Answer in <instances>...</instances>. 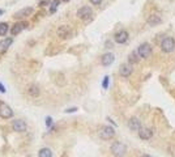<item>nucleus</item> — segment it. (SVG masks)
Here are the masks:
<instances>
[{"label":"nucleus","instance_id":"nucleus-1","mask_svg":"<svg viewBox=\"0 0 175 157\" xmlns=\"http://www.w3.org/2000/svg\"><path fill=\"white\" fill-rule=\"evenodd\" d=\"M110 151L113 153V156H115V157H124L126 153H127V147H126L124 143H122V141H114V143L111 144Z\"/></svg>","mask_w":175,"mask_h":157},{"label":"nucleus","instance_id":"nucleus-2","mask_svg":"<svg viewBox=\"0 0 175 157\" xmlns=\"http://www.w3.org/2000/svg\"><path fill=\"white\" fill-rule=\"evenodd\" d=\"M98 136L102 140H111L115 136V130L111 126H101L98 130Z\"/></svg>","mask_w":175,"mask_h":157},{"label":"nucleus","instance_id":"nucleus-3","mask_svg":"<svg viewBox=\"0 0 175 157\" xmlns=\"http://www.w3.org/2000/svg\"><path fill=\"white\" fill-rule=\"evenodd\" d=\"M161 50L166 54H170L175 50V39L173 37H166L161 42Z\"/></svg>","mask_w":175,"mask_h":157},{"label":"nucleus","instance_id":"nucleus-4","mask_svg":"<svg viewBox=\"0 0 175 157\" xmlns=\"http://www.w3.org/2000/svg\"><path fill=\"white\" fill-rule=\"evenodd\" d=\"M136 51H137L138 56L142 58V59H145V58H149L150 55H152L153 49H152V46H150L148 42H144V43H141V45L137 47Z\"/></svg>","mask_w":175,"mask_h":157},{"label":"nucleus","instance_id":"nucleus-5","mask_svg":"<svg viewBox=\"0 0 175 157\" xmlns=\"http://www.w3.org/2000/svg\"><path fill=\"white\" fill-rule=\"evenodd\" d=\"M0 117H2L3 119H9V118L13 117V110H12L7 104L0 102Z\"/></svg>","mask_w":175,"mask_h":157},{"label":"nucleus","instance_id":"nucleus-6","mask_svg":"<svg viewBox=\"0 0 175 157\" xmlns=\"http://www.w3.org/2000/svg\"><path fill=\"white\" fill-rule=\"evenodd\" d=\"M91 16H93V11H91V8L90 7H81L80 9L77 11V17L78 18H81V20H89Z\"/></svg>","mask_w":175,"mask_h":157},{"label":"nucleus","instance_id":"nucleus-7","mask_svg":"<svg viewBox=\"0 0 175 157\" xmlns=\"http://www.w3.org/2000/svg\"><path fill=\"white\" fill-rule=\"evenodd\" d=\"M114 41L119 43V45H123V43H126L128 41V31L127 30H120L118 31L116 34L114 35Z\"/></svg>","mask_w":175,"mask_h":157},{"label":"nucleus","instance_id":"nucleus-8","mask_svg":"<svg viewBox=\"0 0 175 157\" xmlns=\"http://www.w3.org/2000/svg\"><path fill=\"white\" fill-rule=\"evenodd\" d=\"M138 137L141 140H150L153 137V130L148 127H141L138 131Z\"/></svg>","mask_w":175,"mask_h":157},{"label":"nucleus","instance_id":"nucleus-9","mask_svg":"<svg viewBox=\"0 0 175 157\" xmlns=\"http://www.w3.org/2000/svg\"><path fill=\"white\" fill-rule=\"evenodd\" d=\"M128 128L131 130V131H140V128H141V122L138 118L136 117H132V118H129V120H128Z\"/></svg>","mask_w":175,"mask_h":157},{"label":"nucleus","instance_id":"nucleus-10","mask_svg":"<svg viewBox=\"0 0 175 157\" xmlns=\"http://www.w3.org/2000/svg\"><path fill=\"white\" fill-rule=\"evenodd\" d=\"M119 73H120V76H123V77L131 76V73H132V66H131L129 63H123V64L119 67Z\"/></svg>","mask_w":175,"mask_h":157},{"label":"nucleus","instance_id":"nucleus-11","mask_svg":"<svg viewBox=\"0 0 175 157\" xmlns=\"http://www.w3.org/2000/svg\"><path fill=\"white\" fill-rule=\"evenodd\" d=\"M12 127H13V130L17 132H25L27 126L22 119H16V120H13V123H12Z\"/></svg>","mask_w":175,"mask_h":157},{"label":"nucleus","instance_id":"nucleus-12","mask_svg":"<svg viewBox=\"0 0 175 157\" xmlns=\"http://www.w3.org/2000/svg\"><path fill=\"white\" fill-rule=\"evenodd\" d=\"M56 34H58L60 38H69V37H71V34H72V30H71V27H69V26L63 25V26H60V27L58 29Z\"/></svg>","mask_w":175,"mask_h":157},{"label":"nucleus","instance_id":"nucleus-13","mask_svg":"<svg viewBox=\"0 0 175 157\" xmlns=\"http://www.w3.org/2000/svg\"><path fill=\"white\" fill-rule=\"evenodd\" d=\"M114 60H115V56H114V54H111V53L103 54L102 58H101V63H102V66H105V67L113 64Z\"/></svg>","mask_w":175,"mask_h":157},{"label":"nucleus","instance_id":"nucleus-14","mask_svg":"<svg viewBox=\"0 0 175 157\" xmlns=\"http://www.w3.org/2000/svg\"><path fill=\"white\" fill-rule=\"evenodd\" d=\"M146 22H148V25L150 26H157V25H160V24L162 22V18H161V16L160 14H150L148 20H146Z\"/></svg>","mask_w":175,"mask_h":157},{"label":"nucleus","instance_id":"nucleus-15","mask_svg":"<svg viewBox=\"0 0 175 157\" xmlns=\"http://www.w3.org/2000/svg\"><path fill=\"white\" fill-rule=\"evenodd\" d=\"M33 8L31 7H26V8H22V9H20L18 12H16L14 13V17L16 18H21V17H25V16H29L33 13Z\"/></svg>","mask_w":175,"mask_h":157},{"label":"nucleus","instance_id":"nucleus-16","mask_svg":"<svg viewBox=\"0 0 175 157\" xmlns=\"http://www.w3.org/2000/svg\"><path fill=\"white\" fill-rule=\"evenodd\" d=\"M26 26V24L25 22H17V24H14V26L12 27V30H11V33H12V35H17V34H20L21 31L24 30V27Z\"/></svg>","mask_w":175,"mask_h":157},{"label":"nucleus","instance_id":"nucleus-17","mask_svg":"<svg viewBox=\"0 0 175 157\" xmlns=\"http://www.w3.org/2000/svg\"><path fill=\"white\" fill-rule=\"evenodd\" d=\"M140 56H138L137 51H132V53H129L128 55V63L129 64H136V63L140 62Z\"/></svg>","mask_w":175,"mask_h":157},{"label":"nucleus","instance_id":"nucleus-18","mask_svg":"<svg viewBox=\"0 0 175 157\" xmlns=\"http://www.w3.org/2000/svg\"><path fill=\"white\" fill-rule=\"evenodd\" d=\"M12 42H13V38H5L4 41H2L0 42V51H7L8 50V47H9L11 45H12Z\"/></svg>","mask_w":175,"mask_h":157},{"label":"nucleus","instance_id":"nucleus-19","mask_svg":"<svg viewBox=\"0 0 175 157\" xmlns=\"http://www.w3.org/2000/svg\"><path fill=\"white\" fill-rule=\"evenodd\" d=\"M27 93H29L31 97H38L39 96V88H38V85L31 84L29 86V89H27Z\"/></svg>","mask_w":175,"mask_h":157},{"label":"nucleus","instance_id":"nucleus-20","mask_svg":"<svg viewBox=\"0 0 175 157\" xmlns=\"http://www.w3.org/2000/svg\"><path fill=\"white\" fill-rule=\"evenodd\" d=\"M38 157H52V152L50 148H41L38 152Z\"/></svg>","mask_w":175,"mask_h":157},{"label":"nucleus","instance_id":"nucleus-21","mask_svg":"<svg viewBox=\"0 0 175 157\" xmlns=\"http://www.w3.org/2000/svg\"><path fill=\"white\" fill-rule=\"evenodd\" d=\"M59 4H60V0H54L52 3H51V7H50V13H55L59 7Z\"/></svg>","mask_w":175,"mask_h":157},{"label":"nucleus","instance_id":"nucleus-22","mask_svg":"<svg viewBox=\"0 0 175 157\" xmlns=\"http://www.w3.org/2000/svg\"><path fill=\"white\" fill-rule=\"evenodd\" d=\"M8 33V24L0 22V35H5Z\"/></svg>","mask_w":175,"mask_h":157},{"label":"nucleus","instance_id":"nucleus-23","mask_svg":"<svg viewBox=\"0 0 175 157\" xmlns=\"http://www.w3.org/2000/svg\"><path fill=\"white\" fill-rule=\"evenodd\" d=\"M109 81H110V77H109V76H105V77H103V81H102V88H103V89H107V88H109Z\"/></svg>","mask_w":175,"mask_h":157},{"label":"nucleus","instance_id":"nucleus-24","mask_svg":"<svg viewBox=\"0 0 175 157\" xmlns=\"http://www.w3.org/2000/svg\"><path fill=\"white\" fill-rule=\"evenodd\" d=\"M51 123H52V118H51V117H46V126H47V127H50Z\"/></svg>","mask_w":175,"mask_h":157},{"label":"nucleus","instance_id":"nucleus-25","mask_svg":"<svg viewBox=\"0 0 175 157\" xmlns=\"http://www.w3.org/2000/svg\"><path fill=\"white\" fill-rule=\"evenodd\" d=\"M90 3L93 4V5H99V4L102 3V0H90Z\"/></svg>","mask_w":175,"mask_h":157},{"label":"nucleus","instance_id":"nucleus-26","mask_svg":"<svg viewBox=\"0 0 175 157\" xmlns=\"http://www.w3.org/2000/svg\"><path fill=\"white\" fill-rule=\"evenodd\" d=\"M75 111H77V107H69L65 110V113H75Z\"/></svg>","mask_w":175,"mask_h":157},{"label":"nucleus","instance_id":"nucleus-27","mask_svg":"<svg viewBox=\"0 0 175 157\" xmlns=\"http://www.w3.org/2000/svg\"><path fill=\"white\" fill-rule=\"evenodd\" d=\"M0 92H2V93H5V92H7L5 86H4V85L2 84V82H0Z\"/></svg>","mask_w":175,"mask_h":157},{"label":"nucleus","instance_id":"nucleus-28","mask_svg":"<svg viewBox=\"0 0 175 157\" xmlns=\"http://www.w3.org/2000/svg\"><path fill=\"white\" fill-rule=\"evenodd\" d=\"M49 3H50V0H41V2H39V5H45V4L47 5Z\"/></svg>","mask_w":175,"mask_h":157},{"label":"nucleus","instance_id":"nucleus-29","mask_svg":"<svg viewBox=\"0 0 175 157\" xmlns=\"http://www.w3.org/2000/svg\"><path fill=\"white\" fill-rule=\"evenodd\" d=\"M106 46H107V49H109V47H113V43H111V42H106Z\"/></svg>","mask_w":175,"mask_h":157},{"label":"nucleus","instance_id":"nucleus-30","mask_svg":"<svg viewBox=\"0 0 175 157\" xmlns=\"http://www.w3.org/2000/svg\"><path fill=\"white\" fill-rule=\"evenodd\" d=\"M141 157H152V156H149V155H141Z\"/></svg>","mask_w":175,"mask_h":157},{"label":"nucleus","instance_id":"nucleus-31","mask_svg":"<svg viewBox=\"0 0 175 157\" xmlns=\"http://www.w3.org/2000/svg\"><path fill=\"white\" fill-rule=\"evenodd\" d=\"M0 14H3V9H0Z\"/></svg>","mask_w":175,"mask_h":157},{"label":"nucleus","instance_id":"nucleus-32","mask_svg":"<svg viewBox=\"0 0 175 157\" xmlns=\"http://www.w3.org/2000/svg\"><path fill=\"white\" fill-rule=\"evenodd\" d=\"M64 2H68V0H64Z\"/></svg>","mask_w":175,"mask_h":157}]
</instances>
